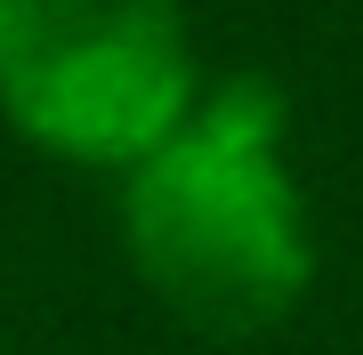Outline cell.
Here are the masks:
<instances>
[{"instance_id":"obj_1","label":"cell","mask_w":363,"mask_h":355,"mask_svg":"<svg viewBox=\"0 0 363 355\" xmlns=\"http://www.w3.org/2000/svg\"><path fill=\"white\" fill-rule=\"evenodd\" d=\"M274 137V89L234 81L138 162L130 250L145 283L202 331H267L307 291V226Z\"/></svg>"},{"instance_id":"obj_2","label":"cell","mask_w":363,"mask_h":355,"mask_svg":"<svg viewBox=\"0 0 363 355\" xmlns=\"http://www.w3.org/2000/svg\"><path fill=\"white\" fill-rule=\"evenodd\" d=\"M0 106L73 162H145L186 121L169 0H0Z\"/></svg>"}]
</instances>
